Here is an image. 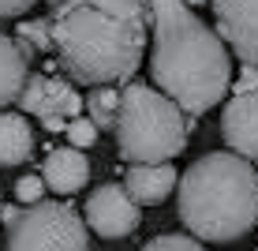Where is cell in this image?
<instances>
[{
  "label": "cell",
  "instance_id": "6da1fadb",
  "mask_svg": "<svg viewBox=\"0 0 258 251\" xmlns=\"http://www.w3.org/2000/svg\"><path fill=\"white\" fill-rule=\"evenodd\" d=\"M49 34L71 83H131L146 57L150 0H64L49 15Z\"/></svg>",
  "mask_w": 258,
  "mask_h": 251
},
{
  "label": "cell",
  "instance_id": "7a4b0ae2",
  "mask_svg": "<svg viewBox=\"0 0 258 251\" xmlns=\"http://www.w3.org/2000/svg\"><path fill=\"white\" fill-rule=\"evenodd\" d=\"M150 75L183 116H202L232 90V53L183 0H150Z\"/></svg>",
  "mask_w": 258,
  "mask_h": 251
},
{
  "label": "cell",
  "instance_id": "3957f363",
  "mask_svg": "<svg viewBox=\"0 0 258 251\" xmlns=\"http://www.w3.org/2000/svg\"><path fill=\"white\" fill-rule=\"evenodd\" d=\"M176 187V210L195 240L232 244L258 225V173L232 150L191 161Z\"/></svg>",
  "mask_w": 258,
  "mask_h": 251
},
{
  "label": "cell",
  "instance_id": "277c9868",
  "mask_svg": "<svg viewBox=\"0 0 258 251\" xmlns=\"http://www.w3.org/2000/svg\"><path fill=\"white\" fill-rule=\"evenodd\" d=\"M191 120L180 105L146 83H127L120 90L116 113V146L131 165H168L187 146Z\"/></svg>",
  "mask_w": 258,
  "mask_h": 251
},
{
  "label": "cell",
  "instance_id": "5b68a950",
  "mask_svg": "<svg viewBox=\"0 0 258 251\" xmlns=\"http://www.w3.org/2000/svg\"><path fill=\"white\" fill-rule=\"evenodd\" d=\"M0 221L8 229V251H90V229L68 203L4 206Z\"/></svg>",
  "mask_w": 258,
  "mask_h": 251
},
{
  "label": "cell",
  "instance_id": "8992f818",
  "mask_svg": "<svg viewBox=\"0 0 258 251\" xmlns=\"http://www.w3.org/2000/svg\"><path fill=\"white\" fill-rule=\"evenodd\" d=\"M15 105H19L23 113L38 116L45 131H64L68 124L79 120V113L86 109V97H79V90H71L68 79H56V75H30Z\"/></svg>",
  "mask_w": 258,
  "mask_h": 251
},
{
  "label": "cell",
  "instance_id": "52a82bcc",
  "mask_svg": "<svg viewBox=\"0 0 258 251\" xmlns=\"http://www.w3.org/2000/svg\"><path fill=\"white\" fill-rule=\"evenodd\" d=\"M86 229L101 240H123L142 225V206L127 195L123 184H101L86 199Z\"/></svg>",
  "mask_w": 258,
  "mask_h": 251
},
{
  "label": "cell",
  "instance_id": "ba28073f",
  "mask_svg": "<svg viewBox=\"0 0 258 251\" xmlns=\"http://www.w3.org/2000/svg\"><path fill=\"white\" fill-rule=\"evenodd\" d=\"M210 4L228 53L258 68V0H210Z\"/></svg>",
  "mask_w": 258,
  "mask_h": 251
},
{
  "label": "cell",
  "instance_id": "9c48e42d",
  "mask_svg": "<svg viewBox=\"0 0 258 251\" xmlns=\"http://www.w3.org/2000/svg\"><path fill=\"white\" fill-rule=\"evenodd\" d=\"M221 139L225 146L243 161H258V90L254 94H232L221 113Z\"/></svg>",
  "mask_w": 258,
  "mask_h": 251
},
{
  "label": "cell",
  "instance_id": "30bf717a",
  "mask_svg": "<svg viewBox=\"0 0 258 251\" xmlns=\"http://www.w3.org/2000/svg\"><path fill=\"white\" fill-rule=\"evenodd\" d=\"M41 180L56 195H75L90 180V161L75 146H49L45 161H41Z\"/></svg>",
  "mask_w": 258,
  "mask_h": 251
},
{
  "label": "cell",
  "instance_id": "8fae6325",
  "mask_svg": "<svg viewBox=\"0 0 258 251\" xmlns=\"http://www.w3.org/2000/svg\"><path fill=\"white\" fill-rule=\"evenodd\" d=\"M180 184V173L172 165H131L123 176V187L139 206H157L172 195V187Z\"/></svg>",
  "mask_w": 258,
  "mask_h": 251
},
{
  "label": "cell",
  "instance_id": "7c38bea8",
  "mask_svg": "<svg viewBox=\"0 0 258 251\" xmlns=\"http://www.w3.org/2000/svg\"><path fill=\"white\" fill-rule=\"evenodd\" d=\"M26 79H30V57L12 34H0V109L19 102Z\"/></svg>",
  "mask_w": 258,
  "mask_h": 251
},
{
  "label": "cell",
  "instance_id": "4fadbf2b",
  "mask_svg": "<svg viewBox=\"0 0 258 251\" xmlns=\"http://www.w3.org/2000/svg\"><path fill=\"white\" fill-rule=\"evenodd\" d=\"M34 158V128L19 113H0V165L12 169Z\"/></svg>",
  "mask_w": 258,
  "mask_h": 251
},
{
  "label": "cell",
  "instance_id": "5bb4252c",
  "mask_svg": "<svg viewBox=\"0 0 258 251\" xmlns=\"http://www.w3.org/2000/svg\"><path fill=\"white\" fill-rule=\"evenodd\" d=\"M116 113H120V90L112 86H94L86 94V120L94 128H116Z\"/></svg>",
  "mask_w": 258,
  "mask_h": 251
},
{
  "label": "cell",
  "instance_id": "9a60e30c",
  "mask_svg": "<svg viewBox=\"0 0 258 251\" xmlns=\"http://www.w3.org/2000/svg\"><path fill=\"white\" fill-rule=\"evenodd\" d=\"M15 41L23 45V53H26V57H34V53H45V49H52L49 19H26V23H19V30H15Z\"/></svg>",
  "mask_w": 258,
  "mask_h": 251
},
{
  "label": "cell",
  "instance_id": "2e32d148",
  "mask_svg": "<svg viewBox=\"0 0 258 251\" xmlns=\"http://www.w3.org/2000/svg\"><path fill=\"white\" fill-rule=\"evenodd\" d=\"M142 251H206V247H202V240H195V236L168 232V236H154Z\"/></svg>",
  "mask_w": 258,
  "mask_h": 251
},
{
  "label": "cell",
  "instance_id": "e0dca14e",
  "mask_svg": "<svg viewBox=\"0 0 258 251\" xmlns=\"http://www.w3.org/2000/svg\"><path fill=\"white\" fill-rule=\"evenodd\" d=\"M15 199H19L23 206H34L45 199V180H41V173H26L15 180Z\"/></svg>",
  "mask_w": 258,
  "mask_h": 251
},
{
  "label": "cell",
  "instance_id": "ac0fdd59",
  "mask_svg": "<svg viewBox=\"0 0 258 251\" xmlns=\"http://www.w3.org/2000/svg\"><path fill=\"white\" fill-rule=\"evenodd\" d=\"M64 135L71 139V146H75V150H90L94 142H97V128L86 120V116H79V120H71L68 128H64Z\"/></svg>",
  "mask_w": 258,
  "mask_h": 251
},
{
  "label": "cell",
  "instance_id": "d6986e66",
  "mask_svg": "<svg viewBox=\"0 0 258 251\" xmlns=\"http://www.w3.org/2000/svg\"><path fill=\"white\" fill-rule=\"evenodd\" d=\"M258 90V68L243 64V71H239V79L232 83V94H254Z\"/></svg>",
  "mask_w": 258,
  "mask_h": 251
},
{
  "label": "cell",
  "instance_id": "ffe728a7",
  "mask_svg": "<svg viewBox=\"0 0 258 251\" xmlns=\"http://www.w3.org/2000/svg\"><path fill=\"white\" fill-rule=\"evenodd\" d=\"M34 4H38V0H0V19H19Z\"/></svg>",
  "mask_w": 258,
  "mask_h": 251
},
{
  "label": "cell",
  "instance_id": "44dd1931",
  "mask_svg": "<svg viewBox=\"0 0 258 251\" xmlns=\"http://www.w3.org/2000/svg\"><path fill=\"white\" fill-rule=\"evenodd\" d=\"M183 4H187L191 12H195V8H199V4H210V0H183Z\"/></svg>",
  "mask_w": 258,
  "mask_h": 251
},
{
  "label": "cell",
  "instance_id": "7402d4cb",
  "mask_svg": "<svg viewBox=\"0 0 258 251\" xmlns=\"http://www.w3.org/2000/svg\"><path fill=\"white\" fill-rule=\"evenodd\" d=\"M45 4H49V8H56V4H64V0H45Z\"/></svg>",
  "mask_w": 258,
  "mask_h": 251
},
{
  "label": "cell",
  "instance_id": "603a6c76",
  "mask_svg": "<svg viewBox=\"0 0 258 251\" xmlns=\"http://www.w3.org/2000/svg\"><path fill=\"white\" fill-rule=\"evenodd\" d=\"M0 210H4V203H0Z\"/></svg>",
  "mask_w": 258,
  "mask_h": 251
}]
</instances>
